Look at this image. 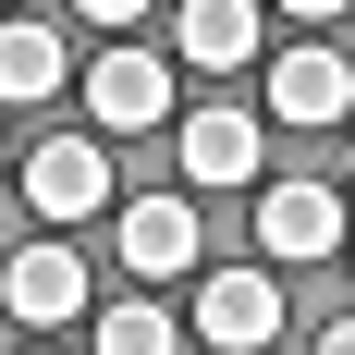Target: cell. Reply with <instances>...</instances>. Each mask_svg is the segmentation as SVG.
<instances>
[{
    "label": "cell",
    "mask_w": 355,
    "mask_h": 355,
    "mask_svg": "<svg viewBox=\"0 0 355 355\" xmlns=\"http://www.w3.org/2000/svg\"><path fill=\"white\" fill-rule=\"evenodd\" d=\"M86 123H110V135H172V62L159 49H98L86 62Z\"/></svg>",
    "instance_id": "obj_1"
},
{
    "label": "cell",
    "mask_w": 355,
    "mask_h": 355,
    "mask_svg": "<svg viewBox=\"0 0 355 355\" xmlns=\"http://www.w3.org/2000/svg\"><path fill=\"white\" fill-rule=\"evenodd\" d=\"M172 135H184V184H209V196L270 172V110H184Z\"/></svg>",
    "instance_id": "obj_2"
},
{
    "label": "cell",
    "mask_w": 355,
    "mask_h": 355,
    "mask_svg": "<svg viewBox=\"0 0 355 355\" xmlns=\"http://www.w3.org/2000/svg\"><path fill=\"white\" fill-rule=\"evenodd\" d=\"M0 306H12L25 331H62V319H86V257H73L62 233L12 245V257H0Z\"/></svg>",
    "instance_id": "obj_3"
},
{
    "label": "cell",
    "mask_w": 355,
    "mask_h": 355,
    "mask_svg": "<svg viewBox=\"0 0 355 355\" xmlns=\"http://www.w3.org/2000/svg\"><path fill=\"white\" fill-rule=\"evenodd\" d=\"M184 331H196V343H220V355H257L270 331H282V282H270V270H209Z\"/></svg>",
    "instance_id": "obj_4"
},
{
    "label": "cell",
    "mask_w": 355,
    "mask_h": 355,
    "mask_svg": "<svg viewBox=\"0 0 355 355\" xmlns=\"http://www.w3.org/2000/svg\"><path fill=\"white\" fill-rule=\"evenodd\" d=\"M25 209H37V220H98V209H110V147H98V135H49V147L25 159Z\"/></svg>",
    "instance_id": "obj_5"
},
{
    "label": "cell",
    "mask_w": 355,
    "mask_h": 355,
    "mask_svg": "<svg viewBox=\"0 0 355 355\" xmlns=\"http://www.w3.org/2000/svg\"><path fill=\"white\" fill-rule=\"evenodd\" d=\"M257 245H270V270L343 257V196H331V184H270V196H257Z\"/></svg>",
    "instance_id": "obj_6"
},
{
    "label": "cell",
    "mask_w": 355,
    "mask_h": 355,
    "mask_svg": "<svg viewBox=\"0 0 355 355\" xmlns=\"http://www.w3.org/2000/svg\"><path fill=\"white\" fill-rule=\"evenodd\" d=\"M355 110V62L343 49H270V123H343Z\"/></svg>",
    "instance_id": "obj_7"
},
{
    "label": "cell",
    "mask_w": 355,
    "mask_h": 355,
    "mask_svg": "<svg viewBox=\"0 0 355 355\" xmlns=\"http://www.w3.org/2000/svg\"><path fill=\"white\" fill-rule=\"evenodd\" d=\"M110 245H123V270H135V282H172V270H196V209H184V184H172V196H135Z\"/></svg>",
    "instance_id": "obj_8"
},
{
    "label": "cell",
    "mask_w": 355,
    "mask_h": 355,
    "mask_svg": "<svg viewBox=\"0 0 355 355\" xmlns=\"http://www.w3.org/2000/svg\"><path fill=\"white\" fill-rule=\"evenodd\" d=\"M62 86H73L62 25H0V110H37V98H62Z\"/></svg>",
    "instance_id": "obj_9"
},
{
    "label": "cell",
    "mask_w": 355,
    "mask_h": 355,
    "mask_svg": "<svg viewBox=\"0 0 355 355\" xmlns=\"http://www.w3.org/2000/svg\"><path fill=\"white\" fill-rule=\"evenodd\" d=\"M184 62H196V73H245L257 62V0H184Z\"/></svg>",
    "instance_id": "obj_10"
},
{
    "label": "cell",
    "mask_w": 355,
    "mask_h": 355,
    "mask_svg": "<svg viewBox=\"0 0 355 355\" xmlns=\"http://www.w3.org/2000/svg\"><path fill=\"white\" fill-rule=\"evenodd\" d=\"M86 355H184V319H159L147 294H123V306H86Z\"/></svg>",
    "instance_id": "obj_11"
},
{
    "label": "cell",
    "mask_w": 355,
    "mask_h": 355,
    "mask_svg": "<svg viewBox=\"0 0 355 355\" xmlns=\"http://www.w3.org/2000/svg\"><path fill=\"white\" fill-rule=\"evenodd\" d=\"M86 25H147V0H73Z\"/></svg>",
    "instance_id": "obj_12"
},
{
    "label": "cell",
    "mask_w": 355,
    "mask_h": 355,
    "mask_svg": "<svg viewBox=\"0 0 355 355\" xmlns=\"http://www.w3.org/2000/svg\"><path fill=\"white\" fill-rule=\"evenodd\" d=\"M270 12H294V25H331V12H355V0H270Z\"/></svg>",
    "instance_id": "obj_13"
},
{
    "label": "cell",
    "mask_w": 355,
    "mask_h": 355,
    "mask_svg": "<svg viewBox=\"0 0 355 355\" xmlns=\"http://www.w3.org/2000/svg\"><path fill=\"white\" fill-rule=\"evenodd\" d=\"M319 355H355V319H331V331H319Z\"/></svg>",
    "instance_id": "obj_14"
},
{
    "label": "cell",
    "mask_w": 355,
    "mask_h": 355,
    "mask_svg": "<svg viewBox=\"0 0 355 355\" xmlns=\"http://www.w3.org/2000/svg\"><path fill=\"white\" fill-rule=\"evenodd\" d=\"M343 172H355V147H343Z\"/></svg>",
    "instance_id": "obj_15"
},
{
    "label": "cell",
    "mask_w": 355,
    "mask_h": 355,
    "mask_svg": "<svg viewBox=\"0 0 355 355\" xmlns=\"http://www.w3.org/2000/svg\"><path fill=\"white\" fill-rule=\"evenodd\" d=\"M0 12H12V0H0Z\"/></svg>",
    "instance_id": "obj_16"
},
{
    "label": "cell",
    "mask_w": 355,
    "mask_h": 355,
    "mask_svg": "<svg viewBox=\"0 0 355 355\" xmlns=\"http://www.w3.org/2000/svg\"><path fill=\"white\" fill-rule=\"evenodd\" d=\"M0 159H12V147H0Z\"/></svg>",
    "instance_id": "obj_17"
},
{
    "label": "cell",
    "mask_w": 355,
    "mask_h": 355,
    "mask_svg": "<svg viewBox=\"0 0 355 355\" xmlns=\"http://www.w3.org/2000/svg\"><path fill=\"white\" fill-rule=\"evenodd\" d=\"M37 355H49V343H37Z\"/></svg>",
    "instance_id": "obj_18"
}]
</instances>
